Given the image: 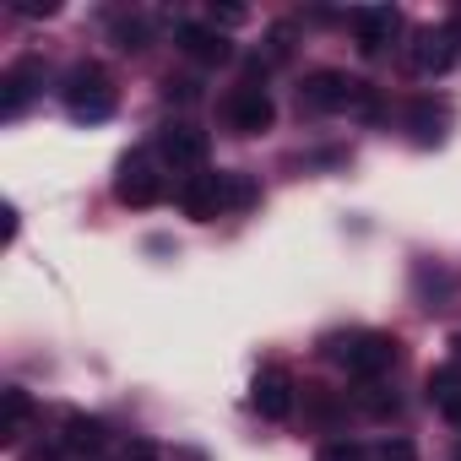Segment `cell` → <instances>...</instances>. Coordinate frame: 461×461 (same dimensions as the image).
<instances>
[{
	"mask_svg": "<svg viewBox=\"0 0 461 461\" xmlns=\"http://www.w3.org/2000/svg\"><path fill=\"white\" fill-rule=\"evenodd\" d=\"M299 104L315 109V114H364V120L380 114L375 87L358 82V77H348V71H310L304 87H299Z\"/></svg>",
	"mask_w": 461,
	"mask_h": 461,
	"instance_id": "obj_1",
	"label": "cell"
},
{
	"mask_svg": "<svg viewBox=\"0 0 461 461\" xmlns=\"http://www.w3.org/2000/svg\"><path fill=\"white\" fill-rule=\"evenodd\" d=\"M353 380H380V375H391L396 364H402V342L391 337V331H348V337H337L331 348H326Z\"/></svg>",
	"mask_w": 461,
	"mask_h": 461,
	"instance_id": "obj_2",
	"label": "cell"
},
{
	"mask_svg": "<svg viewBox=\"0 0 461 461\" xmlns=\"http://www.w3.org/2000/svg\"><path fill=\"white\" fill-rule=\"evenodd\" d=\"M60 98H66V114H71V120H82V125L109 120V114H114V104H120V98H114L109 71H104V66H93V60H82V66H71V71H66Z\"/></svg>",
	"mask_w": 461,
	"mask_h": 461,
	"instance_id": "obj_3",
	"label": "cell"
},
{
	"mask_svg": "<svg viewBox=\"0 0 461 461\" xmlns=\"http://www.w3.org/2000/svg\"><path fill=\"white\" fill-rule=\"evenodd\" d=\"M272 120H277V104H272V93L261 82H240L234 93L222 98V125L234 136H267Z\"/></svg>",
	"mask_w": 461,
	"mask_h": 461,
	"instance_id": "obj_4",
	"label": "cell"
},
{
	"mask_svg": "<svg viewBox=\"0 0 461 461\" xmlns=\"http://www.w3.org/2000/svg\"><path fill=\"white\" fill-rule=\"evenodd\" d=\"M158 152H163L168 168H179V174L190 179V174L206 168V158H212V136H206L201 125H190V120H174V125L158 131Z\"/></svg>",
	"mask_w": 461,
	"mask_h": 461,
	"instance_id": "obj_5",
	"label": "cell"
},
{
	"mask_svg": "<svg viewBox=\"0 0 461 461\" xmlns=\"http://www.w3.org/2000/svg\"><path fill=\"white\" fill-rule=\"evenodd\" d=\"M179 206L195 222H212L222 212H234V174H190L179 185Z\"/></svg>",
	"mask_w": 461,
	"mask_h": 461,
	"instance_id": "obj_6",
	"label": "cell"
},
{
	"mask_svg": "<svg viewBox=\"0 0 461 461\" xmlns=\"http://www.w3.org/2000/svg\"><path fill=\"white\" fill-rule=\"evenodd\" d=\"M114 201L120 206H158L163 201V174L147 152H131L120 158V174H114Z\"/></svg>",
	"mask_w": 461,
	"mask_h": 461,
	"instance_id": "obj_7",
	"label": "cell"
},
{
	"mask_svg": "<svg viewBox=\"0 0 461 461\" xmlns=\"http://www.w3.org/2000/svg\"><path fill=\"white\" fill-rule=\"evenodd\" d=\"M294 402H299V380H294L283 364H267V369L256 375V385H250V407H256L261 418L283 423V418L294 412Z\"/></svg>",
	"mask_w": 461,
	"mask_h": 461,
	"instance_id": "obj_8",
	"label": "cell"
},
{
	"mask_svg": "<svg viewBox=\"0 0 461 461\" xmlns=\"http://www.w3.org/2000/svg\"><path fill=\"white\" fill-rule=\"evenodd\" d=\"M174 44L195 66H228V60H234V44H228L212 23H174Z\"/></svg>",
	"mask_w": 461,
	"mask_h": 461,
	"instance_id": "obj_9",
	"label": "cell"
},
{
	"mask_svg": "<svg viewBox=\"0 0 461 461\" xmlns=\"http://www.w3.org/2000/svg\"><path fill=\"white\" fill-rule=\"evenodd\" d=\"M39 87H44V60H39V55H23L17 66H6V77H0V114L17 120V114L33 104Z\"/></svg>",
	"mask_w": 461,
	"mask_h": 461,
	"instance_id": "obj_10",
	"label": "cell"
},
{
	"mask_svg": "<svg viewBox=\"0 0 461 461\" xmlns=\"http://www.w3.org/2000/svg\"><path fill=\"white\" fill-rule=\"evenodd\" d=\"M348 23H353V39H358L364 55H385V44H396V33H402L396 6H358Z\"/></svg>",
	"mask_w": 461,
	"mask_h": 461,
	"instance_id": "obj_11",
	"label": "cell"
},
{
	"mask_svg": "<svg viewBox=\"0 0 461 461\" xmlns=\"http://www.w3.org/2000/svg\"><path fill=\"white\" fill-rule=\"evenodd\" d=\"M407 60H412V71H418V77H445V71H450L461 55H456V39H450V28L439 23V28H423V33L412 39Z\"/></svg>",
	"mask_w": 461,
	"mask_h": 461,
	"instance_id": "obj_12",
	"label": "cell"
},
{
	"mask_svg": "<svg viewBox=\"0 0 461 461\" xmlns=\"http://www.w3.org/2000/svg\"><path fill=\"white\" fill-rule=\"evenodd\" d=\"M407 131H412L418 147H439L445 131H450V104H445V98H412V109H407Z\"/></svg>",
	"mask_w": 461,
	"mask_h": 461,
	"instance_id": "obj_13",
	"label": "cell"
},
{
	"mask_svg": "<svg viewBox=\"0 0 461 461\" xmlns=\"http://www.w3.org/2000/svg\"><path fill=\"white\" fill-rule=\"evenodd\" d=\"M60 445L66 450H77V456H98L104 450V439H109V429H104V418H87V412H66L60 418Z\"/></svg>",
	"mask_w": 461,
	"mask_h": 461,
	"instance_id": "obj_14",
	"label": "cell"
},
{
	"mask_svg": "<svg viewBox=\"0 0 461 461\" xmlns=\"http://www.w3.org/2000/svg\"><path fill=\"white\" fill-rule=\"evenodd\" d=\"M429 402H434L450 423H461V358L429 369Z\"/></svg>",
	"mask_w": 461,
	"mask_h": 461,
	"instance_id": "obj_15",
	"label": "cell"
},
{
	"mask_svg": "<svg viewBox=\"0 0 461 461\" xmlns=\"http://www.w3.org/2000/svg\"><path fill=\"white\" fill-rule=\"evenodd\" d=\"M33 396L23 391V385H12L6 396H0V445H17L23 434H28V423H33Z\"/></svg>",
	"mask_w": 461,
	"mask_h": 461,
	"instance_id": "obj_16",
	"label": "cell"
},
{
	"mask_svg": "<svg viewBox=\"0 0 461 461\" xmlns=\"http://www.w3.org/2000/svg\"><path fill=\"white\" fill-rule=\"evenodd\" d=\"M353 402L369 412V418H396V391H385L380 380H369V385H358L353 391Z\"/></svg>",
	"mask_w": 461,
	"mask_h": 461,
	"instance_id": "obj_17",
	"label": "cell"
},
{
	"mask_svg": "<svg viewBox=\"0 0 461 461\" xmlns=\"http://www.w3.org/2000/svg\"><path fill=\"white\" fill-rule=\"evenodd\" d=\"M147 39H152V28H147L141 17H120V23H114V44H120L125 55H136V50H147Z\"/></svg>",
	"mask_w": 461,
	"mask_h": 461,
	"instance_id": "obj_18",
	"label": "cell"
},
{
	"mask_svg": "<svg viewBox=\"0 0 461 461\" xmlns=\"http://www.w3.org/2000/svg\"><path fill=\"white\" fill-rule=\"evenodd\" d=\"M163 98H168V104H195V98H201V82L168 71V77H163Z\"/></svg>",
	"mask_w": 461,
	"mask_h": 461,
	"instance_id": "obj_19",
	"label": "cell"
},
{
	"mask_svg": "<svg viewBox=\"0 0 461 461\" xmlns=\"http://www.w3.org/2000/svg\"><path fill=\"white\" fill-rule=\"evenodd\" d=\"M315 461H369V450L364 445H353V439H331V445H321V456Z\"/></svg>",
	"mask_w": 461,
	"mask_h": 461,
	"instance_id": "obj_20",
	"label": "cell"
},
{
	"mask_svg": "<svg viewBox=\"0 0 461 461\" xmlns=\"http://www.w3.org/2000/svg\"><path fill=\"white\" fill-rule=\"evenodd\" d=\"M369 461H412V445H407V439H380V445L369 450Z\"/></svg>",
	"mask_w": 461,
	"mask_h": 461,
	"instance_id": "obj_21",
	"label": "cell"
},
{
	"mask_svg": "<svg viewBox=\"0 0 461 461\" xmlns=\"http://www.w3.org/2000/svg\"><path fill=\"white\" fill-rule=\"evenodd\" d=\"M60 450H66L60 439H39V445H28L17 461H60Z\"/></svg>",
	"mask_w": 461,
	"mask_h": 461,
	"instance_id": "obj_22",
	"label": "cell"
},
{
	"mask_svg": "<svg viewBox=\"0 0 461 461\" xmlns=\"http://www.w3.org/2000/svg\"><path fill=\"white\" fill-rule=\"evenodd\" d=\"M120 461H163V450H158L152 439H131V445L120 450Z\"/></svg>",
	"mask_w": 461,
	"mask_h": 461,
	"instance_id": "obj_23",
	"label": "cell"
},
{
	"mask_svg": "<svg viewBox=\"0 0 461 461\" xmlns=\"http://www.w3.org/2000/svg\"><path fill=\"white\" fill-rule=\"evenodd\" d=\"M12 12L17 17H55L60 6H55V0H12Z\"/></svg>",
	"mask_w": 461,
	"mask_h": 461,
	"instance_id": "obj_24",
	"label": "cell"
},
{
	"mask_svg": "<svg viewBox=\"0 0 461 461\" xmlns=\"http://www.w3.org/2000/svg\"><path fill=\"white\" fill-rule=\"evenodd\" d=\"M245 206H256V179L234 174V212H245Z\"/></svg>",
	"mask_w": 461,
	"mask_h": 461,
	"instance_id": "obj_25",
	"label": "cell"
},
{
	"mask_svg": "<svg viewBox=\"0 0 461 461\" xmlns=\"http://www.w3.org/2000/svg\"><path fill=\"white\" fill-rule=\"evenodd\" d=\"M217 23H222V28H240V23H245V6H212V28H217Z\"/></svg>",
	"mask_w": 461,
	"mask_h": 461,
	"instance_id": "obj_26",
	"label": "cell"
},
{
	"mask_svg": "<svg viewBox=\"0 0 461 461\" xmlns=\"http://www.w3.org/2000/svg\"><path fill=\"white\" fill-rule=\"evenodd\" d=\"M456 461H461V450H456Z\"/></svg>",
	"mask_w": 461,
	"mask_h": 461,
	"instance_id": "obj_27",
	"label": "cell"
}]
</instances>
